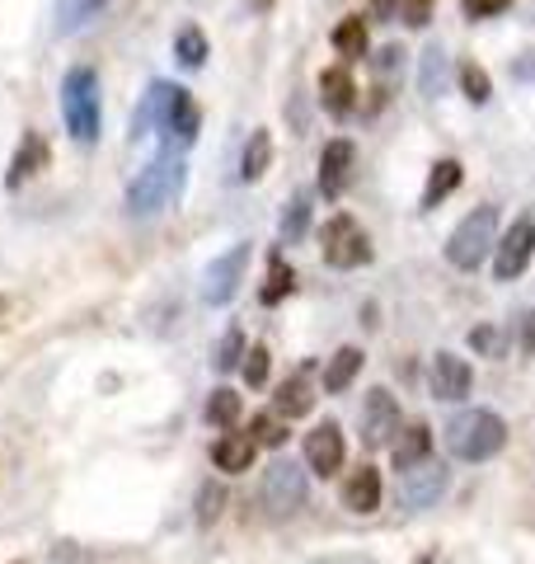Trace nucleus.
Returning a JSON list of instances; mask_svg holds the SVG:
<instances>
[{"label":"nucleus","mask_w":535,"mask_h":564,"mask_svg":"<svg viewBox=\"0 0 535 564\" xmlns=\"http://www.w3.org/2000/svg\"><path fill=\"white\" fill-rule=\"evenodd\" d=\"M160 132L165 137V147H193L203 132V109L198 99H193L184 85L174 80H151L146 95H141V109H137V122H132V141H141L146 132Z\"/></svg>","instance_id":"obj_1"},{"label":"nucleus","mask_w":535,"mask_h":564,"mask_svg":"<svg viewBox=\"0 0 535 564\" xmlns=\"http://www.w3.org/2000/svg\"><path fill=\"white\" fill-rule=\"evenodd\" d=\"M188 180V165H184V151L178 147H160L146 165L132 174L128 184V212L132 217H151V212H165L178 203Z\"/></svg>","instance_id":"obj_2"},{"label":"nucleus","mask_w":535,"mask_h":564,"mask_svg":"<svg viewBox=\"0 0 535 564\" xmlns=\"http://www.w3.org/2000/svg\"><path fill=\"white\" fill-rule=\"evenodd\" d=\"M446 447H451L456 462H470V466L493 462L507 447V423L493 410H466L446 423Z\"/></svg>","instance_id":"obj_3"},{"label":"nucleus","mask_w":535,"mask_h":564,"mask_svg":"<svg viewBox=\"0 0 535 564\" xmlns=\"http://www.w3.org/2000/svg\"><path fill=\"white\" fill-rule=\"evenodd\" d=\"M62 118L66 132L80 147H95L103 128V104H99V70L95 66H70L62 80Z\"/></svg>","instance_id":"obj_4"},{"label":"nucleus","mask_w":535,"mask_h":564,"mask_svg":"<svg viewBox=\"0 0 535 564\" xmlns=\"http://www.w3.org/2000/svg\"><path fill=\"white\" fill-rule=\"evenodd\" d=\"M493 245H498V207L493 203H479L470 217L451 231V240H446V259H451V269L474 273L479 263L493 254Z\"/></svg>","instance_id":"obj_5"},{"label":"nucleus","mask_w":535,"mask_h":564,"mask_svg":"<svg viewBox=\"0 0 535 564\" xmlns=\"http://www.w3.org/2000/svg\"><path fill=\"white\" fill-rule=\"evenodd\" d=\"M306 494H310V475H306V466L287 462V456H277V462L263 470V480H259V503H263L268 518L301 513V508H306Z\"/></svg>","instance_id":"obj_6"},{"label":"nucleus","mask_w":535,"mask_h":564,"mask_svg":"<svg viewBox=\"0 0 535 564\" xmlns=\"http://www.w3.org/2000/svg\"><path fill=\"white\" fill-rule=\"evenodd\" d=\"M319 254H325L329 269H362L371 263V236L362 231V221L348 217V212H334V217L319 226Z\"/></svg>","instance_id":"obj_7"},{"label":"nucleus","mask_w":535,"mask_h":564,"mask_svg":"<svg viewBox=\"0 0 535 564\" xmlns=\"http://www.w3.org/2000/svg\"><path fill=\"white\" fill-rule=\"evenodd\" d=\"M249 245L240 240V245H230L226 254H217L203 269V302L207 306H230L236 302V292H240V282H244V269H249Z\"/></svg>","instance_id":"obj_8"},{"label":"nucleus","mask_w":535,"mask_h":564,"mask_svg":"<svg viewBox=\"0 0 535 564\" xmlns=\"http://www.w3.org/2000/svg\"><path fill=\"white\" fill-rule=\"evenodd\" d=\"M531 254H535V217H516L507 226V236L493 245V278L498 282H512L531 269Z\"/></svg>","instance_id":"obj_9"},{"label":"nucleus","mask_w":535,"mask_h":564,"mask_svg":"<svg viewBox=\"0 0 535 564\" xmlns=\"http://www.w3.org/2000/svg\"><path fill=\"white\" fill-rule=\"evenodd\" d=\"M446 485H451V475H446L441 462H418L414 470H400V508H408V513H427L433 503H441Z\"/></svg>","instance_id":"obj_10"},{"label":"nucleus","mask_w":535,"mask_h":564,"mask_svg":"<svg viewBox=\"0 0 535 564\" xmlns=\"http://www.w3.org/2000/svg\"><path fill=\"white\" fill-rule=\"evenodd\" d=\"M400 433V400L385 391V386H371L367 400H362V443L376 452L390 447Z\"/></svg>","instance_id":"obj_11"},{"label":"nucleus","mask_w":535,"mask_h":564,"mask_svg":"<svg viewBox=\"0 0 535 564\" xmlns=\"http://www.w3.org/2000/svg\"><path fill=\"white\" fill-rule=\"evenodd\" d=\"M348 462V443H343V429H338L334 419L315 423V429L306 433V470H315L319 480H329V475H338Z\"/></svg>","instance_id":"obj_12"},{"label":"nucleus","mask_w":535,"mask_h":564,"mask_svg":"<svg viewBox=\"0 0 535 564\" xmlns=\"http://www.w3.org/2000/svg\"><path fill=\"white\" fill-rule=\"evenodd\" d=\"M474 391V367L460 358V352H437L433 358V395L446 400V404H460Z\"/></svg>","instance_id":"obj_13"},{"label":"nucleus","mask_w":535,"mask_h":564,"mask_svg":"<svg viewBox=\"0 0 535 564\" xmlns=\"http://www.w3.org/2000/svg\"><path fill=\"white\" fill-rule=\"evenodd\" d=\"M352 165H357V147L348 137H334L325 151H319V193L334 203V198H343V188L352 180Z\"/></svg>","instance_id":"obj_14"},{"label":"nucleus","mask_w":535,"mask_h":564,"mask_svg":"<svg viewBox=\"0 0 535 564\" xmlns=\"http://www.w3.org/2000/svg\"><path fill=\"white\" fill-rule=\"evenodd\" d=\"M381 499H385V480H381V470L371 466V462H362L357 466L348 480H343V508L348 513H376L381 508Z\"/></svg>","instance_id":"obj_15"},{"label":"nucleus","mask_w":535,"mask_h":564,"mask_svg":"<svg viewBox=\"0 0 535 564\" xmlns=\"http://www.w3.org/2000/svg\"><path fill=\"white\" fill-rule=\"evenodd\" d=\"M47 165H52V147H47V137H43V132H24L20 151L10 155V170H6V188H20V184H29L33 174H43Z\"/></svg>","instance_id":"obj_16"},{"label":"nucleus","mask_w":535,"mask_h":564,"mask_svg":"<svg viewBox=\"0 0 535 564\" xmlns=\"http://www.w3.org/2000/svg\"><path fill=\"white\" fill-rule=\"evenodd\" d=\"M319 104H325L329 118H348L357 104V80L348 66H325L319 70Z\"/></svg>","instance_id":"obj_17"},{"label":"nucleus","mask_w":535,"mask_h":564,"mask_svg":"<svg viewBox=\"0 0 535 564\" xmlns=\"http://www.w3.org/2000/svg\"><path fill=\"white\" fill-rule=\"evenodd\" d=\"M310 410H315V381H310V367H301V372H292L287 381L277 386L273 414L277 419H306Z\"/></svg>","instance_id":"obj_18"},{"label":"nucleus","mask_w":535,"mask_h":564,"mask_svg":"<svg viewBox=\"0 0 535 564\" xmlns=\"http://www.w3.org/2000/svg\"><path fill=\"white\" fill-rule=\"evenodd\" d=\"M254 456H259V443L249 433H221L217 443H211V466L217 470H226V475H240V470H249L254 466Z\"/></svg>","instance_id":"obj_19"},{"label":"nucleus","mask_w":535,"mask_h":564,"mask_svg":"<svg viewBox=\"0 0 535 564\" xmlns=\"http://www.w3.org/2000/svg\"><path fill=\"white\" fill-rule=\"evenodd\" d=\"M460 180H466V170H460V161H437L433 170H427V184H423V203H418V212H437L451 193L460 188Z\"/></svg>","instance_id":"obj_20"},{"label":"nucleus","mask_w":535,"mask_h":564,"mask_svg":"<svg viewBox=\"0 0 535 564\" xmlns=\"http://www.w3.org/2000/svg\"><path fill=\"white\" fill-rule=\"evenodd\" d=\"M390 452H395V470H414L418 462L433 456V429L427 423H408V433H400Z\"/></svg>","instance_id":"obj_21"},{"label":"nucleus","mask_w":535,"mask_h":564,"mask_svg":"<svg viewBox=\"0 0 535 564\" xmlns=\"http://www.w3.org/2000/svg\"><path fill=\"white\" fill-rule=\"evenodd\" d=\"M362 362H367V352L362 348H352V344H343L329 358V367H325V391L329 395H343L348 386L357 381V372H362Z\"/></svg>","instance_id":"obj_22"},{"label":"nucleus","mask_w":535,"mask_h":564,"mask_svg":"<svg viewBox=\"0 0 535 564\" xmlns=\"http://www.w3.org/2000/svg\"><path fill=\"white\" fill-rule=\"evenodd\" d=\"M268 165H273V137H268V128H254L244 141V155H240V180L244 184H259Z\"/></svg>","instance_id":"obj_23"},{"label":"nucleus","mask_w":535,"mask_h":564,"mask_svg":"<svg viewBox=\"0 0 535 564\" xmlns=\"http://www.w3.org/2000/svg\"><path fill=\"white\" fill-rule=\"evenodd\" d=\"M329 39H334V52H338L343 62H362L367 47H371V43H367V20H362V14H348V20H338Z\"/></svg>","instance_id":"obj_24"},{"label":"nucleus","mask_w":535,"mask_h":564,"mask_svg":"<svg viewBox=\"0 0 535 564\" xmlns=\"http://www.w3.org/2000/svg\"><path fill=\"white\" fill-rule=\"evenodd\" d=\"M292 292H296V269L273 250V254H268V282H263L259 302H263V306H277V302H287Z\"/></svg>","instance_id":"obj_25"},{"label":"nucleus","mask_w":535,"mask_h":564,"mask_svg":"<svg viewBox=\"0 0 535 564\" xmlns=\"http://www.w3.org/2000/svg\"><path fill=\"white\" fill-rule=\"evenodd\" d=\"M207 423L211 429H221V433H230V429H240V414H244V400H240V391H230V386H221V391H211V400H207Z\"/></svg>","instance_id":"obj_26"},{"label":"nucleus","mask_w":535,"mask_h":564,"mask_svg":"<svg viewBox=\"0 0 535 564\" xmlns=\"http://www.w3.org/2000/svg\"><path fill=\"white\" fill-rule=\"evenodd\" d=\"M310 231V193H296V198L287 203V212H282V226H277V240L282 245H301Z\"/></svg>","instance_id":"obj_27"},{"label":"nucleus","mask_w":535,"mask_h":564,"mask_svg":"<svg viewBox=\"0 0 535 564\" xmlns=\"http://www.w3.org/2000/svg\"><path fill=\"white\" fill-rule=\"evenodd\" d=\"M207 33L198 29V24H184L174 33V57H178V66H188V70H198L203 62H207Z\"/></svg>","instance_id":"obj_28"},{"label":"nucleus","mask_w":535,"mask_h":564,"mask_svg":"<svg viewBox=\"0 0 535 564\" xmlns=\"http://www.w3.org/2000/svg\"><path fill=\"white\" fill-rule=\"evenodd\" d=\"M103 6H109V0H62V6H57V33L85 29L95 14H103Z\"/></svg>","instance_id":"obj_29"},{"label":"nucleus","mask_w":535,"mask_h":564,"mask_svg":"<svg viewBox=\"0 0 535 564\" xmlns=\"http://www.w3.org/2000/svg\"><path fill=\"white\" fill-rule=\"evenodd\" d=\"M441 80H446V52H441V43H433L423 52V70H418V90L427 95V99H437L441 95Z\"/></svg>","instance_id":"obj_30"},{"label":"nucleus","mask_w":535,"mask_h":564,"mask_svg":"<svg viewBox=\"0 0 535 564\" xmlns=\"http://www.w3.org/2000/svg\"><path fill=\"white\" fill-rule=\"evenodd\" d=\"M244 352H249L244 329H240V325H230V329L221 334V344H217V358H211V367H217V372H236V367L244 362Z\"/></svg>","instance_id":"obj_31"},{"label":"nucleus","mask_w":535,"mask_h":564,"mask_svg":"<svg viewBox=\"0 0 535 564\" xmlns=\"http://www.w3.org/2000/svg\"><path fill=\"white\" fill-rule=\"evenodd\" d=\"M249 437H254L259 447H282V443H287V423H282L273 410L254 414V423H249Z\"/></svg>","instance_id":"obj_32"},{"label":"nucleus","mask_w":535,"mask_h":564,"mask_svg":"<svg viewBox=\"0 0 535 564\" xmlns=\"http://www.w3.org/2000/svg\"><path fill=\"white\" fill-rule=\"evenodd\" d=\"M460 90H466L470 104H489V99H493L489 70H484V66H474V62H466V66H460Z\"/></svg>","instance_id":"obj_33"},{"label":"nucleus","mask_w":535,"mask_h":564,"mask_svg":"<svg viewBox=\"0 0 535 564\" xmlns=\"http://www.w3.org/2000/svg\"><path fill=\"white\" fill-rule=\"evenodd\" d=\"M221 508H226V489H221L217 480H207V485L198 489V522L211 527V522L221 518Z\"/></svg>","instance_id":"obj_34"},{"label":"nucleus","mask_w":535,"mask_h":564,"mask_svg":"<svg viewBox=\"0 0 535 564\" xmlns=\"http://www.w3.org/2000/svg\"><path fill=\"white\" fill-rule=\"evenodd\" d=\"M268 358H273V352H268L263 344H254V348L244 352V362H240V367H244V381L254 386V391H259V386L268 381Z\"/></svg>","instance_id":"obj_35"},{"label":"nucleus","mask_w":535,"mask_h":564,"mask_svg":"<svg viewBox=\"0 0 535 564\" xmlns=\"http://www.w3.org/2000/svg\"><path fill=\"white\" fill-rule=\"evenodd\" d=\"M460 10H466V20H493V14L512 10V0H460Z\"/></svg>","instance_id":"obj_36"},{"label":"nucleus","mask_w":535,"mask_h":564,"mask_svg":"<svg viewBox=\"0 0 535 564\" xmlns=\"http://www.w3.org/2000/svg\"><path fill=\"white\" fill-rule=\"evenodd\" d=\"M470 348L484 352V358H498V352H503V339H498L493 325H479V329H470Z\"/></svg>","instance_id":"obj_37"},{"label":"nucleus","mask_w":535,"mask_h":564,"mask_svg":"<svg viewBox=\"0 0 535 564\" xmlns=\"http://www.w3.org/2000/svg\"><path fill=\"white\" fill-rule=\"evenodd\" d=\"M400 20H404L408 29H423L427 20H433V0H404V6H400Z\"/></svg>","instance_id":"obj_38"},{"label":"nucleus","mask_w":535,"mask_h":564,"mask_svg":"<svg viewBox=\"0 0 535 564\" xmlns=\"http://www.w3.org/2000/svg\"><path fill=\"white\" fill-rule=\"evenodd\" d=\"M516 339H522L526 352H535V311H526L522 321H516Z\"/></svg>","instance_id":"obj_39"},{"label":"nucleus","mask_w":535,"mask_h":564,"mask_svg":"<svg viewBox=\"0 0 535 564\" xmlns=\"http://www.w3.org/2000/svg\"><path fill=\"white\" fill-rule=\"evenodd\" d=\"M404 0H371V20H400Z\"/></svg>","instance_id":"obj_40"},{"label":"nucleus","mask_w":535,"mask_h":564,"mask_svg":"<svg viewBox=\"0 0 535 564\" xmlns=\"http://www.w3.org/2000/svg\"><path fill=\"white\" fill-rule=\"evenodd\" d=\"M310 564H376L367 555H325V560H310Z\"/></svg>","instance_id":"obj_41"},{"label":"nucleus","mask_w":535,"mask_h":564,"mask_svg":"<svg viewBox=\"0 0 535 564\" xmlns=\"http://www.w3.org/2000/svg\"><path fill=\"white\" fill-rule=\"evenodd\" d=\"M254 6H259V10H268V6H273V0H254Z\"/></svg>","instance_id":"obj_42"},{"label":"nucleus","mask_w":535,"mask_h":564,"mask_svg":"<svg viewBox=\"0 0 535 564\" xmlns=\"http://www.w3.org/2000/svg\"><path fill=\"white\" fill-rule=\"evenodd\" d=\"M0 315H6V296H0Z\"/></svg>","instance_id":"obj_43"},{"label":"nucleus","mask_w":535,"mask_h":564,"mask_svg":"<svg viewBox=\"0 0 535 564\" xmlns=\"http://www.w3.org/2000/svg\"><path fill=\"white\" fill-rule=\"evenodd\" d=\"M14 564H24V560H14Z\"/></svg>","instance_id":"obj_44"}]
</instances>
